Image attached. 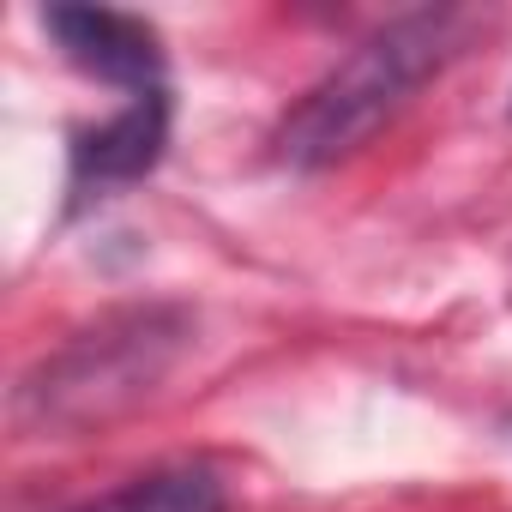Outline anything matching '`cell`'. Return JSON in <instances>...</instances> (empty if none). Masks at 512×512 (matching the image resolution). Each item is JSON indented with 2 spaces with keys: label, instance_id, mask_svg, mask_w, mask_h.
<instances>
[{
  "label": "cell",
  "instance_id": "7a4b0ae2",
  "mask_svg": "<svg viewBox=\"0 0 512 512\" xmlns=\"http://www.w3.org/2000/svg\"><path fill=\"white\" fill-rule=\"evenodd\" d=\"M187 344V320L169 308H127L97 320L91 332L67 338L55 356H43L19 392H13V422L25 434H85L103 428L109 416L133 410L139 398L157 392V380L175 368Z\"/></svg>",
  "mask_w": 512,
  "mask_h": 512
},
{
  "label": "cell",
  "instance_id": "277c9868",
  "mask_svg": "<svg viewBox=\"0 0 512 512\" xmlns=\"http://www.w3.org/2000/svg\"><path fill=\"white\" fill-rule=\"evenodd\" d=\"M43 31L97 85H115L127 97L169 91L163 85V37L145 19H133V13H115V7H49Z\"/></svg>",
  "mask_w": 512,
  "mask_h": 512
},
{
  "label": "cell",
  "instance_id": "6da1fadb",
  "mask_svg": "<svg viewBox=\"0 0 512 512\" xmlns=\"http://www.w3.org/2000/svg\"><path fill=\"white\" fill-rule=\"evenodd\" d=\"M476 25L482 19L464 7H422L380 25L278 121L272 157L284 169H332L356 157L434 73H446L464 55Z\"/></svg>",
  "mask_w": 512,
  "mask_h": 512
},
{
  "label": "cell",
  "instance_id": "3957f363",
  "mask_svg": "<svg viewBox=\"0 0 512 512\" xmlns=\"http://www.w3.org/2000/svg\"><path fill=\"white\" fill-rule=\"evenodd\" d=\"M163 145H169V91L127 97L109 121L79 127L67 145V211H85L145 181L163 163Z\"/></svg>",
  "mask_w": 512,
  "mask_h": 512
},
{
  "label": "cell",
  "instance_id": "5b68a950",
  "mask_svg": "<svg viewBox=\"0 0 512 512\" xmlns=\"http://www.w3.org/2000/svg\"><path fill=\"white\" fill-rule=\"evenodd\" d=\"M67 512H229V488L211 464L199 458H181V464H157L85 506H67Z\"/></svg>",
  "mask_w": 512,
  "mask_h": 512
}]
</instances>
